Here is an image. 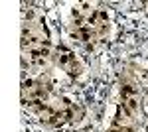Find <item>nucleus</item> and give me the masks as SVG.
Listing matches in <instances>:
<instances>
[{
    "label": "nucleus",
    "instance_id": "f257e3e1",
    "mask_svg": "<svg viewBox=\"0 0 148 132\" xmlns=\"http://www.w3.org/2000/svg\"><path fill=\"white\" fill-rule=\"evenodd\" d=\"M22 87H24V91H26V89H34V81H32V79L24 81V83H22Z\"/></svg>",
    "mask_w": 148,
    "mask_h": 132
}]
</instances>
